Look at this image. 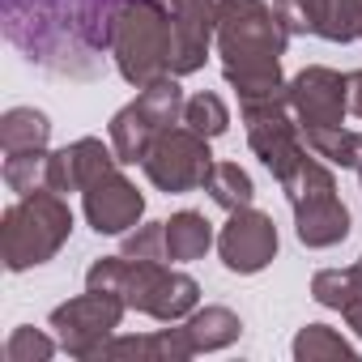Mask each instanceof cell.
I'll return each instance as SVG.
<instances>
[{
    "label": "cell",
    "mask_w": 362,
    "mask_h": 362,
    "mask_svg": "<svg viewBox=\"0 0 362 362\" xmlns=\"http://www.w3.org/2000/svg\"><path fill=\"white\" fill-rule=\"evenodd\" d=\"M124 5L128 0H0V22L26 60L90 81L103 56H111Z\"/></svg>",
    "instance_id": "1"
},
{
    "label": "cell",
    "mask_w": 362,
    "mask_h": 362,
    "mask_svg": "<svg viewBox=\"0 0 362 362\" xmlns=\"http://www.w3.org/2000/svg\"><path fill=\"white\" fill-rule=\"evenodd\" d=\"M218 56L226 86L239 94V103L277 98L290 90L281 77V56L290 43V30L277 13V5L264 0H222L218 9Z\"/></svg>",
    "instance_id": "2"
},
{
    "label": "cell",
    "mask_w": 362,
    "mask_h": 362,
    "mask_svg": "<svg viewBox=\"0 0 362 362\" xmlns=\"http://www.w3.org/2000/svg\"><path fill=\"white\" fill-rule=\"evenodd\" d=\"M86 290H107L128 303V311H141L158 324L188 320L201 303L197 277L166 269L162 260H132V256H103L86 273Z\"/></svg>",
    "instance_id": "3"
},
{
    "label": "cell",
    "mask_w": 362,
    "mask_h": 362,
    "mask_svg": "<svg viewBox=\"0 0 362 362\" xmlns=\"http://www.w3.org/2000/svg\"><path fill=\"white\" fill-rule=\"evenodd\" d=\"M69 235H73V209L60 192L39 188V192L22 197L0 218V256H5V269L26 273L35 264L56 260V252L69 243Z\"/></svg>",
    "instance_id": "4"
},
{
    "label": "cell",
    "mask_w": 362,
    "mask_h": 362,
    "mask_svg": "<svg viewBox=\"0 0 362 362\" xmlns=\"http://www.w3.org/2000/svg\"><path fill=\"white\" fill-rule=\"evenodd\" d=\"M115 69L128 86L145 90L149 81L170 73V9L166 0H128L115 39H111Z\"/></svg>",
    "instance_id": "5"
},
{
    "label": "cell",
    "mask_w": 362,
    "mask_h": 362,
    "mask_svg": "<svg viewBox=\"0 0 362 362\" xmlns=\"http://www.w3.org/2000/svg\"><path fill=\"white\" fill-rule=\"evenodd\" d=\"M281 192L294 209V235L303 247H337L349 235V209L337 197V179L320 162V153H307L281 179Z\"/></svg>",
    "instance_id": "6"
},
{
    "label": "cell",
    "mask_w": 362,
    "mask_h": 362,
    "mask_svg": "<svg viewBox=\"0 0 362 362\" xmlns=\"http://www.w3.org/2000/svg\"><path fill=\"white\" fill-rule=\"evenodd\" d=\"M184 90H179V77L166 73L158 81H149L128 107H119L111 115V145H115V158L119 166H136L145 162L153 136L162 128H175L179 119H184Z\"/></svg>",
    "instance_id": "7"
},
{
    "label": "cell",
    "mask_w": 362,
    "mask_h": 362,
    "mask_svg": "<svg viewBox=\"0 0 362 362\" xmlns=\"http://www.w3.org/2000/svg\"><path fill=\"white\" fill-rule=\"evenodd\" d=\"M145 175L149 184L166 197H179V192H192V188H205V179L214 170V153H209V136L192 132L188 124L184 128H162L145 153Z\"/></svg>",
    "instance_id": "8"
},
{
    "label": "cell",
    "mask_w": 362,
    "mask_h": 362,
    "mask_svg": "<svg viewBox=\"0 0 362 362\" xmlns=\"http://www.w3.org/2000/svg\"><path fill=\"white\" fill-rule=\"evenodd\" d=\"M243 111V124H247V145L252 153L273 170V179H281L307 158V145H303V128L294 119V107H290V90L277 94V98H260V103H239Z\"/></svg>",
    "instance_id": "9"
},
{
    "label": "cell",
    "mask_w": 362,
    "mask_h": 362,
    "mask_svg": "<svg viewBox=\"0 0 362 362\" xmlns=\"http://www.w3.org/2000/svg\"><path fill=\"white\" fill-rule=\"evenodd\" d=\"M124 311H128V303H124L119 294L86 290V294L60 303V307L47 315V324L56 328V341H60V349H64L69 358H86V362H90L94 349H98L107 337H115Z\"/></svg>",
    "instance_id": "10"
},
{
    "label": "cell",
    "mask_w": 362,
    "mask_h": 362,
    "mask_svg": "<svg viewBox=\"0 0 362 362\" xmlns=\"http://www.w3.org/2000/svg\"><path fill=\"white\" fill-rule=\"evenodd\" d=\"M290 107H294V119L298 128H337L345 124V111H349V73H337V69H324V64H311L303 69L298 77H290Z\"/></svg>",
    "instance_id": "11"
},
{
    "label": "cell",
    "mask_w": 362,
    "mask_h": 362,
    "mask_svg": "<svg viewBox=\"0 0 362 362\" xmlns=\"http://www.w3.org/2000/svg\"><path fill=\"white\" fill-rule=\"evenodd\" d=\"M218 252H222V264L239 277H252L260 269L273 264L277 256V226L269 214L243 205V209H230L222 235H218Z\"/></svg>",
    "instance_id": "12"
},
{
    "label": "cell",
    "mask_w": 362,
    "mask_h": 362,
    "mask_svg": "<svg viewBox=\"0 0 362 362\" xmlns=\"http://www.w3.org/2000/svg\"><path fill=\"white\" fill-rule=\"evenodd\" d=\"M222 0H175L170 5V73L192 77L205 69L209 47L218 39Z\"/></svg>",
    "instance_id": "13"
},
{
    "label": "cell",
    "mask_w": 362,
    "mask_h": 362,
    "mask_svg": "<svg viewBox=\"0 0 362 362\" xmlns=\"http://www.w3.org/2000/svg\"><path fill=\"white\" fill-rule=\"evenodd\" d=\"M290 35H320L328 43L362 39V0H277Z\"/></svg>",
    "instance_id": "14"
},
{
    "label": "cell",
    "mask_w": 362,
    "mask_h": 362,
    "mask_svg": "<svg viewBox=\"0 0 362 362\" xmlns=\"http://www.w3.org/2000/svg\"><path fill=\"white\" fill-rule=\"evenodd\" d=\"M81 209H86V222L98 235H128L145 214V197L115 166V170H107L103 179H94V184L81 192Z\"/></svg>",
    "instance_id": "15"
},
{
    "label": "cell",
    "mask_w": 362,
    "mask_h": 362,
    "mask_svg": "<svg viewBox=\"0 0 362 362\" xmlns=\"http://www.w3.org/2000/svg\"><path fill=\"white\" fill-rule=\"evenodd\" d=\"M119 158H115V145L98 141V136H81L56 153H47V188L52 192H86L94 179H103L107 170H115Z\"/></svg>",
    "instance_id": "16"
},
{
    "label": "cell",
    "mask_w": 362,
    "mask_h": 362,
    "mask_svg": "<svg viewBox=\"0 0 362 362\" xmlns=\"http://www.w3.org/2000/svg\"><path fill=\"white\" fill-rule=\"evenodd\" d=\"M209 247H214V222L205 214H197V209L170 214V222H166V260L188 264V260H201Z\"/></svg>",
    "instance_id": "17"
},
{
    "label": "cell",
    "mask_w": 362,
    "mask_h": 362,
    "mask_svg": "<svg viewBox=\"0 0 362 362\" xmlns=\"http://www.w3.org/2000/svg\"><path fill=\"white\" fill-rule=\"evenodd\" d=\"M184 328H188V341H192L197 354H214V349H226V345L239 341L243 320L230 307H197L184 320Z\"/></svg>",
    "instance_id": "18"
},
{
    "label": "cell",
    "mask_w": 362,
    "mask_h": 362,
    "mask_svg": "<svg viewBox=\"0 0 362 362\" xmlns=\"http://www.w3.org/2000/svg\"><path fill=\"white\" fill-rule=\"evenodd\" d=\"M47 136H52V119L35 107H9L0 115V145H5V153L47 149Z\"/></svg>",
    "instance_id": "19"
},
{
    "label": "cell",
    "mask_w": 362,
    "mask_h": 362,
    "mask_svg": "<svg viewBox=\"0 0 362 362\" xmlns=\"http://www.w3.org/2000/svg\"><path fill=\"white\" fill-rule=\"evenodd\" d=\"M205 192L214 197V205H222V209L230 214V209L252 205L256 184H252V175H247L239 162H214V170H209V179H205Z\"/></svg>",
    "instance_id": "20"
},
{
    "label": "cell",
    "mask_w": 362,
    "mask_h": 362,
    "mask_svg": "<svg viewBox=\"0 0 362 362\" xmlns=\"http://www.w3.org/2000/svg\"><path fill=\"white\" fill-rule=\"evenodd\" d=\"M294 358L298 362H337V358L354 362V345L337 328H328V324H307L294 337Z\"/></svg>",
    "instance_id": "21"
},
{
    "label": "cell",
    "mask_w": 362,
    "mask_h": 362,
    "mask_svg": "<svg viewBox=\"0 0 362 362\" xmlns=\"http://www.w3.org/2000/svg\"><path fill=\"white\" fill-rule=\"evenodd\" d=\"M5 184L18 197H30L39 188H47V149H30V153H5Z\"/></svg>",
    "instance_id": "22"
},
{
    "label": "cell",
    "mask_w": 362,
    "mask_h": 362,
    "mask_svg": "<svg viewBox=\"0 0 362 362\" xmlns=\"http://www.w3.org/2000/svg\"><path fill=\"white\" fill-rule=\"evenodd\" d=\"M184 124L214 141V136H222L230 128V111H226V103L218 94H197V98L184 103Z\"/></svg>",
    "instance_id": "23"
},
{
    "label": "cell",
    "mask_w": 362,
    "mask_h": 362,
    "mask_svg": "<svg viewBox=\"0 0 362 362\" xmlns=\"http://www.w3.org/2000/svg\"><path fill=\"white\" fill-rule=\"evenodd\" d=\"M56 354V341L39 328H13L5 341V362H47Z\"/></svg>",
    "instance_id": "24"
},
{
    "label": "cell",
    "mask_w": 362,
    "mask_h": 362,
    "mask_svg": "<svg viewBox=\"0 0 362 362\" xmlns=\"http://www.w3.org/2000/svg\"><path fill=\"white\" fill-rule=\"evenodd\" d=\"M124 256L132 260H166V222H145L124 235Z\"/></svg>",
    "instance_id": "25"
},
{
    "label": "cell",
    "mask_w": 362,
    "mask_h": 362,
    "mask_svg": "<svg viewBox=\"0 0 362 362\" xmlns=\"http://www.w3.org/2000/svg\"><path fill=\"white\" fill-rule=\"evenodd\" d=\"M311 298L320 307L345 311V303H349V269H320L311 277Z\"/></svg>",
    "instance_id": "26"
},
{
    "label": "cell",
    "mask_w": 362,
    "mask_h": 362,
    "mask_svg": "<svg viewBox=\"0 0 362 362\" xmlns=\"http://www.w3.org/2000/svg\"><path fill=\"white\" fill-rule=\"evenodd\" d=\"M341 315L354 332L362 328V256H358V264H349V303H345Z\"/></svg>",
    "instance_id": "27"
},
{
    "label": "cell",
    "mask_w": 362,
    "mask_h": 362,
    "mask_svg": "<svg viewBox=\"0 0 362 362\" xmlns=\"http://www.w3.org/2000/svg\"><path fill=\"white\" fill-rule=\"evenodd\" d=\"M349 111L362 119V69H358V73H349Z\"/></svg>",
    "instance_id": "28"
},
{
    "label": "cell",
    "mask_w": 362,
    "mask_h": 362,
    "mask_svg": "<svg viewBox=\"0 0 362 362\" xmlns=\"http://www.w3.org/2000/svg\"><path fill=\"white\" fill-rule=\"evenodd\" d=\"M358 337H362V328H358Z\"/></svg>",
    "instance_id": "29"
}]
</instances>
